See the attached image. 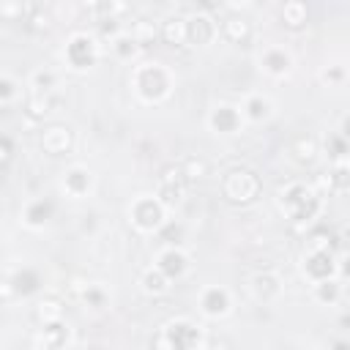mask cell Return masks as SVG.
<instances>
[{
	"label": "cell",
	"mask_w": 350,
	"mask_h": 350,
	"mask_svg": "<svg viewBox=\"0 0 350 350\" xmlns=\"http://www.w3.org/2000/svg\"><path fill=\"white\" fill-rule=\"evenodd\" d=\"M276 202L287 213V219L295 224H309L323 211V194L312 183H304V180L284 183L276 194Z\"/></svg>",
	"instance_id": "1"
},
{
	"label": "cell",
	"mask_w": 350,
	"mask_h": 350,
	"mask_svg": "<svg viewBox=\"0 0 350 350\" xmlns=\"http://www.w3.org/2000/svg\"><path fill=\"white\" fill-rule=\"evenodd\" d=\"M131 85L137 90V96L148 104H159L170 96L172 90V74L161 66V63H139L134 71H131Z\"/></svg>",
	"instance_id": "2"
},
{
	"label": "cell",
	"mask_w": 350,
	"mask_h": 350,
	"mask_svg": "<svg viewBox=\"0 0 350 350\" xmlns=\"http://www.w3.org/2000/svg\"><path fill=\"white\" fill-rule=\"evenodd\" d=\"M219 189H221V197L230 205H252L262 191V180L249 167H230L221 175Z\"/></svg>",
	"instance_id": "3"
},
{
	"label": "cell",
	"mask_w": 350,
	"mask_h": 350,
	"mask_svg": "<svg viewBox=\"0 0 350 350\" xmlns=\"http://www.w3.org/2000/svg\"><path fill=\"white\" fill-rule=\"evenodd\" d=\"M156 350H200L202 347V328L194 325L189 317H175L161 325L153 339Z\"/></svg>",
	"instance_id": "4"
},
{
	"label": "cell",
	"mask_w": 350,
	"mask_h": 350,
	"mask_svg": "<svg viewBox=\"0 0 350 350\" xmlns=\"http://www.w3.org/2000/svg\"><path fill=\"white\" fill-rule=\"evenodd\" d=\"M164 211H167V205L153 194H142V197H137L134 202H131V208H129V219H131V224L139 230V232H159L161 230V224L167 221V216H164Z\"/></svg>",
	"instance_id": "5"
},
{
	"label": "cell",
	"mask_w": 350,
	"mask_h": 350,
	"mask_svg": "<svg viewBox=\"0 0 350 350\" xmlns=\"http://www.w3.org/2000/svg\"><path fill=\"white\" fill-rule=\"evenodd\" d=\"M63 55H66V63H68L71 68L85 71V68L96 66V60H98L101 49H98L96 36H90V33H74V36L68 38V44H66V52H63Z\"/></svg>",
	"instance_id": "6"
},
{
	"label": "cell",
	"mask_w": 350,
	"mask_h": 350,
	"mask_svg": "<svg viewBox=\"0 0 350 350\" xmlns=\"http://www.w3.org/2000/svg\"><path fill=\"white\" fill-rule=\"evenodd\" d=\"M186 191H189V180H186V175L180 172V167H178V164L164 167L161 175H159V183H156V197H159L167 208H172V205H180V202H183Z\"/></svg>",
	"instance_id": "7"
},
{
	"label": "cell",
	"mask_w": 350,
	"mask_h": 350,
	"mask_svg": "<svg viewBox=\"0 0 350 350\" xmlns=\"http://www.w3.org/2000/svg\"><path fill=\"white\" fill-rule=\"evenodd\" d=\"M304 273H306L312 282L334 279V273H336V257H334V252L309 246V249L304 252Z\"/></svg>",
	"instance_id": "8"
},
{
	"label": "cell",
	"mask_w": 350,
	"mask_h": 350,
	"mask_svg": "<svg viewBox=\"0 0 350 350\" xmlns=\"http://www.w3.org/2000/svg\"><path fill=\"white\" fill-rule=\"evenodd\" d=\"M41 150L49 156H63L74 148V131L66 123H49L41 129Z\"/></svg>",
	"instance_id": "9"
},
{
	"label": "cell",
	"mask_w": 350,
	"mask_h": 350,
	"mask_svg": "<svg viewBox=\"0 0 350 350\" xmlns=\"http://www.w3.org/2000/svg\"><path fill=\"white\" fill-rule=\"evenodd\" d=\"M186 33H189V44L205 46V44H211L216 38L219 22L213 19L211 11H194L191 16H186Z\"/></svg>",
	"instance_id": "10"
},
{
	"label": "cell",
	"mask_w": 350,
	"mask_h": 350,
	"mask_svg": "<svg viewBox=\"0 0 350 350\" xmlns=\"http://www.w3.org/2000/svg\"><path fill=\"white\" fill-rule=\"evenodd\" d=\"M232 301H230V293L219 284H211L200 293V309L205 317H224L230 312Z\"/></svg>",
	"instance_id": "11"
},
{
	"label": "cell",
	"mask_w": 350,
	"mask_h": 350,
	"mask_svg": "<svg viewBox=\"0 0 350 350\" xmlns=\"http://www.w3.org/2000/svg\"><path fill=\"white\" fill-rule=\"evenodd\" d=\"M241 120H243L241 107H232V104H219L208 115V123L216 134H235L241 129Z\"/></svg>",
	"instance_id": "12"
},
{
	"label": "cell",
	"mask_w": 350,
	"mask_h": 350,
	"mask_svg": "<svg viewBox=\"0 0 350 350\" xmlns=\"http://www.w3.org/2000/svg\"><path fill=\"white\" fill-rule=\"evenodd\" d=\"M219 33H221V38H227L230 44H246V41L252 38L254 27H252V22H249L243 14H227V16H221V22H219Z\"/></svg>",
	"instance_id": "13"
},
{
	"label": "cell",
	"mask_w": 350,
	"mask_h": 350,
	"mask_svg": "<svg viewBox=\"0 0 350 350\" xmlns=\"http://www.w3.org/2000/svg\"><path fill=\"white\" fill-rule=\"evenodd\" d=\"M260 68L268 77H284L293 68V57L284 46H265L262 55H260Z\"/></svg>",
	"instance_id": "14"
},
{
	"label": "cell",
	"mask_w": 350,
	"mask_h": 350,
	"mask_svg": "<svg viewBox=\"0 0 350 350\" xmlns=\"http://www.w3.org/2000/svg\"><path fill=\"white\" fill-rule=\"evenodd\" d=\"M279 290H282V282H279V276L271 273V271H257V273L249 279V293H252V298L260 301V304L273 301V298L279 295Z\"/></svg>",
	"instance_id": "15"
},
{
	"label": "cell",
	"mask_w": 350,
	"mask_h": 350,
	"mask_svg": "<svg viewBox=\"0 0 350 350\" xmlns=\"http://www.w3.org/2000/svg\"><path fill=\"white\" fill-rule=\"evenodd\" d=\"M33 317H36V323H38L41 328H44V325L63 323V317H66V304H63V298H57V295H44V298H38L36 306H33Z\"/></svg>",
	"instance_id": "16"
},
{
	"label": "cell",
	"mask_w": 350,
	"mask_h": 350,
	"mask_svg": "<svg viewBox=\"0 0 350 350\" xmlns=\"http://www.w3.org/2000/svg\"><path fill=\"white\" fill-rule=\"evenodd\" d=\"M68 336H71L68 325H66V323H55V325L38 328V334L33 336V345H36L38 350H63L66 342H68Z\"/></svg>",
	"instance_id": "17"
},
{
	"label": "cell",
	"mask_w": 350,
	"mask_h": 350,
	"mask_svg": "<svg viewBox=\"0 0 350 350\" xmlns=\"http://www.w3.org/2000/svg\"><path fill=\"white\" fill-rule=\"evenodd\" d=\"M90 186H93V175H90L88 167H79L77 164V167H68L66 170V175H63V191L68 197L79 200V197H85L90 191Z\"/></svg>",
	"instance_id": "18"
},
{
	"label": "cell",
	"mask_w": 350,
	"mask_h": 350,
	"mask_svg": "<svg viewBox=\"0 0 350 350\" xmlns=\"http://www.w3.org/2000/svg\"><path fill=\"white\" fill-rule=\"evenodd\" d=\"M156 268H159L164 276H170V279H180V276L189 271V257H186L178 246H167V249L159 254Z\"/></svg>",
	"instance_id": "19"
},
{
	"label": "cell",
	"mask_w": 350,
	"mask_h": 350,
	"mask_svg": "<svg viewBox=\"0 0 350 350\" xmlns=\"http://www.w3.org/2000/svg\"><path fill=\"white\" fill-rule=\"evenodd\" d=\"M41 287V276L33 271V268H22V271H16L11 279H5V301L16 293V295H30V293H36Z\"/></svg>",
	"instance_id": "20"
},
{
	"label": "cell",
	"mask_w": 350,
	"mask_h": 350,
	"mask_svg": "<svg viewBox=\"0 0 350 350\" xmlns=\"http://www.w3.org/2000/svg\"><path fill=\"white\" fill-rule=\"evenodd\" d=\"M159 33H161V41L170 44V46H183L189 44V33H186V16H164L159 22Z\"/></svg>",
	"instance_id": "21"
},
{
	"label": "cell",
	"mask_w": 350,
	"mask_h": 350,
	"mask_svg": "<svg viewBox=\"0 0 350 350\" xmlns=\"http://www.w3.org/2000/svg\"><path fill=\"white\" fill-rule=\"evenodd\" d=\"M52 213H55V202L46 200V197H36V200H30V202L25 205L22 219H25V224H30V227H44V224L52 219Z\"/></svg>",
	"instance_id": "22"
},
{
	"label": "cell",
	"mask_w": 350,
	"mask_h": 350,
	"mask_svg": "<svg viewBox=\"0 0 350 350\" xmlns=\"http://www.w3.org/2000/svg\"><path fill=\"white\" fill-rule=\"evenodd\" d=\"M52 107H55L52 93H36V90H30L25 96V115L30 120H44L52 112Z\"/></svg>",
	"instance_id": "23"
},
{
	"label": "cell",
	"mask_w": 350,
	"mask_h": 350,
	"mask_svg": "<svg viewBox=\"0 0 350 350\" xmlns=\"http://www.w3.org/2000/svg\"><path fill=\"white\" fill-rule=\"evenodd\" d=\"M129 36L139 44V46H150L156 38H161V33H159V25L153 22V19H145V16H139L137 22H131V27H129Z\"/></svg>",
	"instance_id": "24"
},
{
	"label": "cell",
	"mask_w": 350,
	"mask_h": 350,
	"mask_svg": "<svg viewBox=\"0 0 350 350\" xmlns=\"http://www.w3.org/2000/svg\"><path fill=\"white\" fill-rule=\"evenodd\" d=\"M241 115H243L246 120L260 123V120H265V118L271 115V101H268L262 93H252V96H246V101H243V107H241Z\"/></svg>",
	"instance_id": "25"
},
{
	"label": "cell",
	"mask_w": 350,
	"mask_h": 350,
	"mask_svg": "<svg viewBox=\"0 0 350 350\" xmlns=\"http://www.w3.org/2000/svg\"><path fill=\"white\" fill-rule=\"evenodd\" d=\"M290 153H293V159H295L298 164L309 167V164H314V159H317V153H320V145H317L314 137H298V139L290 145Z\"/></svg>",
	"instance_id": "26"
},
{
	"label": "cell",
	"mask_w": 350,
	"mask_h": 350,
	"mask_svg": "<svg viewBox=\"0 0 350 350\" xmlns=\"http://www.w3.org/2000/svg\"><path fill=\"white\" fill-rule=\"evenodd\" d=\"M306 16H309V8H306V3H301V0H290V3L282 5V22H284L290 30H301V27L306 25Z\"/></svg>",
	"instance_id": "27"
},
{
	"label": "cell",
	"mask_w": 350,
	"mask_h": 350,
	"mask_svg": "<svg viewBox=\"0 0 350 350\" xmlns=\"http://www.w3.org/2000/svg\"><path fill=\"white\" fill-rule=\"evenodd\" d=\"M170 276H164L156 265L153 268H148L145 273H142V290L148 293V295H164L167 290H170Z\"/></svg>",
	"instance_id": "28"
},
{
	"label": "cell",
	"mask_w": 350,
	"mask_h": 350,
	"mask_svg": "<svg viewBox=\"0 0 350 350\" xmlns=\"http://www.w3.org/2000/svg\"><path fill=\"white\" fill-rule=\"evenodd\" d=\"M312 295H314V301H320V304H325V306H334V304L342 298V284H339L336 279L314 282V287H312Z\"/></svg>",
	"instance_id": "29"
},
{
	"label": "cell",
	"mask_w": 350,
	"mask_h": 350,
	"mask_svg": "<svg viewBox=\"0 0 350 350\" xmlns=\"http://www.w3.org/2000/svg\"><path fill=\"white\" fill-rule=\"evenodd\" d=\"M325 153H328V159H331L334 164L350 161V142H347L339 131H334V134L325 137Z\"/></svg>",
	"instance_id": "30"
},
{
	"label": "cell",
	"mask_w": 350,
	"mask_h": 350,
	"mask_svg": "<svg viewBox=\"0 0 350 350\" xmlns=\"http://www.w3.org/2000/svg\"><path fill=\"white\" fill-rule=\"evenodd\" d=\"M328 180H331V194H350V161L331 164Z\"/></svg>",
	"instance_id": "31"
},
{
	"label": "cell",
	"mask_w": 350,
	"mask_h": 350,
	"mask_svg": "<svg viewBox=\"0 0 350 350\" xmlns=\"http://www.w3.org/2000/svg\"><path fill=\"white\" fill-rule=\"evenodd\" d=\"M178 167H180V172L186 175L189 183H197V180H202V178L208 175V161H205L202 156H183Z\"/></svg>",
	"instance_id": "32"
},
{
	"label": "cell",
	"mask_w": 350,
	"mask_h": 350,
	"mask_svg": "<svg viewBox=\"0 0 350 350\" xmlns=\"http://www.w3.org/2000/svg\"><path fill=\"white\" fill-rule=\"evenodd\" d=\"M57 71H52V68H36L33 74H30V90H36V93H52L55 88H57Z\"/></svg>",
	"instance_id": "33"
},
{
	"label": "cell",
	"mask_w": 350,
	"mask_h": 350,
	"mask_svg": "<svg viewBox=\"0 0 350 350\" xmlns=\"http://www.w3.org/2000/svg\"><path fill=\"white\" fill-rule=\"evenodd\" d=\"M49 25H52V14L41 5H30V14L25 16V27L30 33H44V30H49Z\"/></svg>",
	"instance_id": "34"
},
{
	"label": "cell",
	"mask_w": 350,
	"mask_h": 350,
	"mask_svg": "<svg viewBox=\"0 0 350 350\" xmlns=\"http://www.w3.org/2000/svg\"><path fill=\"white\" fill-rule=\"evenodd\" d=\"M109 46H112V52H115L118 57H123V60H131V57L137 55V49H139V44H137L129 33H120Z\"/></svg>",
	"instance_id": "35"
},
{
	"label": "cell",
	"mask_w": 350,
	"mask_h": 350,
	"mask_svg": "<svg viewBox=\"0 0 350 350\" xmlns=\"http://www.w3.org/2000/svg\"><path fill=\"white\" fill-rule=\"evenodd\" d=\"M85 306H90V309H101V306H107V301H109V295H107V290L101 287V284H93L90 282V287L82 293V298H79Z\"/></svg>",
	"instance_id": "36"
},
{
	"label": "cell",
	"mask_w": 350,
	"mask_h": 350,
	"mask_svg": "<svg viewBox=\"0 0 350 350\" xmlns=\"http://www.w3.org/2000/svg\"><path fill=\"white\" fill-rule=\"evenodd\" d=\"M19 96H22V90H19L16 79L3 77V79H0V107H11V104H14Z\"/></svg>",
	"instance_id": "37"
},
{
	"label": "cell",
	"mask_w": 350,
	"mask_h": 350,
	"mask_svg": "<svg viewBox=\"0 0 350 350\" xmlns=\"http://www.w3.org/2000/svg\"><path fill=\"white\" fill-rule=\"evenodd\" d=\"M159 238H161L167 246H178V243L183 241V224L167 219V221L161 224V230H159Z\"/></svg>",
	"instance_id": "38"
},
{
	"label": "cell",
	"mask_w": 350,
	"mask_h": 350,
	"mask_svg": "<svg viewBox=\"0 0 350 350\" xmlns=\"http://www.w3.org/2000/svg\"><path fill=\"white\" fill-rule=\"evenodd\" d=\"M27 14H30V5H25L22 0H16V3H3V5H0V16H3V19L25 22Z\"/></svg>",
	"instance_id": "39"
},
{
	"label": "cell",
	"mask_w": 350,
	"mask_h": 350,
	"mask_svg": "<svg viewBox=\"0 0 350 350\" xmlns=\"http://www.w3.org/2000/svg\"><path fill=\"white\" fill-rule=\"evenodd\" d=\"M345 77H347V71H345L342 66H328V68L323 71V82H328V85H339Z\"/></svg>",
	"instance_id": "40"
},
{
	"label": "cell",
	"mask_w": 350,
	"mask_h": 350,
	"mask_svg": "<svg viewBox=\"0 0 350 350\" xmlns=\"http://www.w3.org/2000/svg\"><path fill=\"white\" fill-rule=\"evenodd\" d=\"M11 156H14V139H11V134H3V139H0V161H3V167H8Z\"/></svg>",
	"instance_id": "41"
},
{
	"label": "cell",
	"mask_w": 350,
	"mask_h": 350,
	"mask_svg": "<svg viewBox=\"0 0 350 350\" xmlns=\"http://www.w3.org/2000/svg\"><path fill=\"white\" fill-rule=\"evenodd\" d=\"M339 243H342L345 249H350V219L339 227Z\"/></svg>",
	"instance_id": "42"
},
{
	"label": "cell",
	"mask_w": 350,
	"mask_h": 350,
	"mask_svg": "<svg viewBox=\"0 0 350 350\" xmlns=\"http://www.w3.org/2000/svg\"><path fill=\"white\" fill-rule=\"evenodd\" d=\"M339 134H342V137L350 142V112L342 118V123H339Z\"/></svg>",
	"instance_id": "43"
},
{
	"label": "cell",
	"mask_w": 350,
	"mask_h": 350,
	"mask_svg": "<svg viewBox=\"0 0 350 350\" xmlns=\"http://www.w3.org/2000/svg\"><path fill=\"white\" fill-rule=\"evenodd\" d=\"M336 271H339L345 279H350V257H345L342 262H336Z\"/></svg>",
	"instance_id": "44"
},
{
	"label": "cell",
	"mask_w": 350,
	"mask_h": 350,
	"mask_svg": "<svg viewBox=\"0 0 350 350\" xmlns=\"http://www.w3.org/2000/svg\"><path fill=\"white\" fill-rule=\"evenodd\" d=\"M339 328L350 331V312H342V314H339Z\"/></svg>",
	"instance_id": "45"
},
{
	"label": "cell",
	"mask_w": 350,
	"mask_h": 350,
	"mask_svg": "<svg viewBox=\"0 0 350 350\" xmlns=\"http://www.w3.org/2000/svg\"><path fill=\"white\" fill-rule=\"evenodd\" d=\"M328 350H350V345H345V342H336V345H331Z\"/></svg>",
	"instance_id": "46"
},
{
	"label": "cell",
	"mask_w": 350,
	"mask_h": 350,
	"mask_svg": "<svg viewBox=\"0 0 350 350\" xmlns=\"http://www.w3.org/2000/svg\"><path fill=\"white\" fill-rule=\"evenodd\" d=\"M82 350H104V347H98V345H85Z\"/></svg>",
	"instance_id": "47"
},
{
	"label": "cell",
	"mask_w": 350,
	"mask_h": 350,
	"mask_svg": "<svg viewBox=\"0 0 350 350\" xmlns=\"http://www.w3.org/2000/svg\"><path fill=\"white\" fill-rule=\"evenodd\" d=\"M63 350H66V347H63Z\"/></svg>",
	"instance_id": "48"
}]
</instances>
